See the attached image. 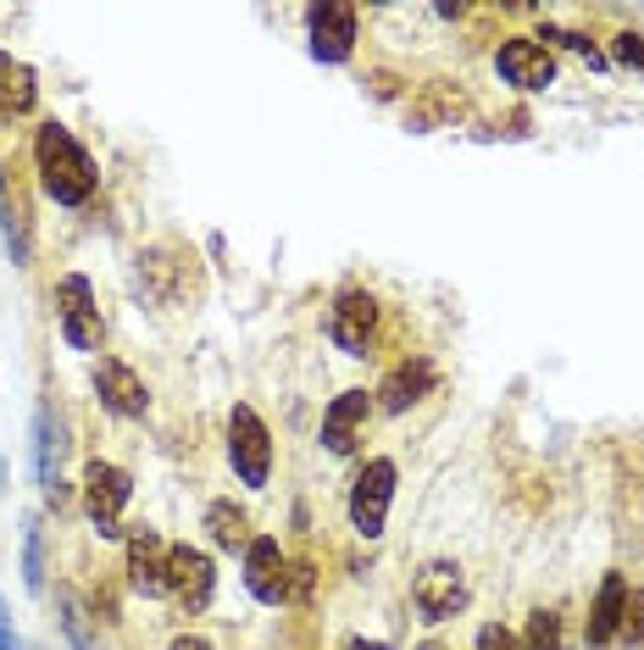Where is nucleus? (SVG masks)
Returning a JSON list of instances; mask_svg holds the SVG:
<instances>
[{
  "label": "nucleus",
  "mask_w": 644,
  "mask_h": 650,
  "mask_svg": "<svg viewBox=\"0 0 644 650\" xmlns=\"http://www.w3.org/2000/svg\"><path fill=\"white\" fill-rule=\"evenodd\" d=\"M0 200H12V189H7V167H0Z\"/></svg>",
  "instance_id": "obj_32"
},
{
  "label": "nucleus",
  "mask_w": 644,
  "mask_h": 650,
  "mask_svg": "<svg viewBox=\"0 0 644 650\" xmlns=\"http://www.w3.org/2000/svg\"><path fill=\"white\" fill-rule=\"evenodd\" d=\"M56 611H62V633H67L73 650H101L95 617H90V606L79 600V589H56Z\"/></svg>",
  "instance_id": "obj_20"
},
{
  "label": "nucleus",
  "mask_w": 644,
  "mask_h": 650,
  "mask_svg": "<svg viewBox=\"0 0 644 650\" xmlns=\"http://www.w3.org/2000/svg\"><path fill=\"white\" fill-rule=\"evenodd\" d=\"M206 534H211V545L228 550V556H233V550L245 556V545L256 539V534H250V512L233 506V501H211V506H206Z\"/></svg>",
  "instance_id": "obj_18"
},
{
  "label": "nucleus",
  "mask_w": 644,
  "mask_h": 650,
  "mask_svg": "<svg viewBox=\"0 0 644 650\" xmlns=\"http://www.w3.org/2000/svg\"><path fill=\"white\" fill-rule=\"evenodd\" d=\"M7 123H12V117H7V112H0V128H7Z\"/></svg>",
  "instance_id": "obj_33"
},
{
  "label": "nucleus",
  "mask_w": 644,
  "mask_h": 650,
  "mask_svg": "<svg viewBox=\"0 0 644 650\" xmlns=\"http://www.w3.org/2000/svg\"><path fill=\"white\" fill-rule=\"evenodd\" d=\"M373 412H378L373 390H345V395H334L329 412H322V451H329V456H356L362 440H367Z\"/></svg>",
  "instance_id": "obj_12"
},
{
  "label": "nucleus",
  "mask_w": 644,
  "mask_h": 650,
  "mask_svg": "<svg viewBox=\"0 0 644 650\" xmlns=\"http://www.w3.org/2000/svg\"><path fill=\"white\" fill-rule=\"evenodd\" d=\"M311 589H316V567L311 561H289V600H311Z\"/></svg>",
  "instance_id": "obj_27"
},
{
  "label": "nucleus",
  "mask_w": 644,
  "mask_h": 650,
  "mask_svg": "<svg viewBox=\"0 0 644 650\" xmlns=\"http://www.w3.org/2000/svg\"><path fill=\"white\" fill-rule=\"evenodd\" d=\"M84 517L95 523V534L101 539H123L128 528H123V512H128V501H134V473L128 467H117V462H106V456H95V462H84Z\"/></svg>",
  "instance_id": "obj_3"
},
{
  "label": "nucleus",
  "mask_w": 644,
  "mask_h": 650,
  "mask_svg": "<svg viewBox=\"0 0 644 650\" xmlns=\"http://www.w3.org/2000/svg\"><path fill=\"white\" fill-rule=\"evenodd\" d=\"M62 451H67L62 423H56L51 406H40V412H34V473H40V489H45V495L62 484Z\"/></svg>",
  "instance_id": "obj_17"
},
{
  "label": "nucleus",
  "mask_w": 644,
  "mask_h": 650,
  "mask_svg": "<svg viewBox=\"0 0 644 650\" xmlns=\"http://www.w3.org/2000/svg\"><path fill=\"white\" fill-rule=\"evenodd\" d=\"M90 384H95V401H101L112 417H123V423H139V417L150 412V390H145V379H139L123 357H95Z\"/></svg>",
  "instance_id": "obj_11"
},
{
  "label": "nucleus",
  "mask_w": 644,
  "mask_h": 650,
  "mask_svg": "<svg viewBox=\"0 0 644 650\" xmlns=\"http://www.w3.org/2000/svg\"><path fill=\"white\" fill-rule=\"evenodd\" d=\"M345 650H395V644H384V639H362V633H356V639H345Z\"/></svg>",
  "instance_id": "obj_31"
},
{
  "label": "nucleus",
  "mask_w": 644,
  "mask_h": 650,
  "mask_svg": "<svg viewBox=\"0 0 644 650\" xmlns=\"http://www.w3.org/2000/svg\"><path fill=\"white\" fill-rule=\"evenodd\" d=\"M434 384H439V373H434L428 357H401V362L384 373V384L373 390V401H378V412L401 417V412H412L423 395H434Z\"/></svg>",
  "instance_id": "obj_14"
},
{
  "label": "nucleus",
  "mask_w": 644,
  "mask_h": 650,
  "mask_svg": "<svg viewBox=\"0 0 644 650\" xmlns=\"http://www.w3.org/2000/svg\"><path fill=\"white\" fill-rule=\"evenodd\" d=\"M0 239H7L12 261L29 267V223H23V206L18 200H0Z\"/></svg>",
  "instance_id": "obj_24"
},
{
  "label": "nucleus",
  "mask_w": 644,
  "mask_h": 650,
  "mask_svg": "<svg viewBox=\"0 0 644 650\" xmlns=\"http://www.w3.org/2000/svg\"><path fill=\"white\" fill-rule=\"evenodd\" d=\"M627 595H633V584H627L622 572H605V578H600V589H594V600H589V622H583L589 650H605V644H616V639H622Z\"/></svg>",
  "instance_id": "obj_16"
},
{
  "label": "nucleus",
  "mask_w": 644,
  "mask_h": 650,
  "mask_svg": "<svg viewBox=\"0 0 644 650\" xmlns=\"http://www.w3.org/2000/svg\"><path fill=\"white\" fill-rule=\"evenodd\" d=\"M478 650H522V639H517L506 622H484V628H478Z\"/></svg>",
  "instance_id": "obj_28"
},
{
  "label": "nucleus",
  "mask_w": 644,
  "mask_h": 650,
  "mask_svg": "<svg viewBox=\"0 0 644 650\" xmlns=\"http://www.w3.org/2000/svg\"><path fill=\"white\" fill-rule=\"evenodd\" d=\"M329 340H334L345 357H356V362L373 357V340H378V300H373L367 289L345 283V289L334 295V306H329Z\"/></svg>",
  "instance_id": "obj_7"
},
{
  "label": "nucleus",
  "mask_w": 644,
  "mask_h": 650,
  "mask_svg": "<svg viewBox=\"0 0 644 650\" xmlns=\"http://www.w3.org/2000/svg\"><path fill=\"white\" fill-rule=\"evenodd\" d=\"M544 40H550V45H561V51H572V56H583L594 73H605V68H611V56H600V45H594L589 34H578V29H550V23H544L539 45H544Z\"/></svg>",
  "instance_id": "obj_22"
},
{
  "label": "nucleus",
  "mask_w": 644,
  "mask_h": 650,
  "mask_svg": "<svg viewBox=\"0 0 644 650\" xmlns=\"http://www.w3.org/2000/svg\"><path fill=\"white\" fill-rule=\"evenodd\" d=\"M34 106H40L34 68L18 62V56H7V62H0V112H7V117H29Z\"/></svg>",
  "instance_id": "obj_19"
},
{
  "label": "nucleus",
  "mask_w": 644,
  "mask_h": 650,
  "mask_svg": "<svg viewBox=\"0 0 644 650\" xmlns=\"http://www.w3.org/2000/svg\"><path fill=\"white\" fill-rule=\"evenodd\" d=\"M34 173H40V189L56 200V206H90L95 189H101V173H95V156L73 140V128H62L56 117L34 128Z\"/></svg>",
  "instance_id": "obj_1"
},
{
  "label": "nucleus",
  "mask_w": 644,
  "mask_h": 650,
  "mask_svg": "<svg viewBox=\"0 0 644 650\" xmlns=\"http://www.w3.org/2000/svg\"><path fill=\"white\" fill-rule=\"evenodd\" d=\"M23 584L29 595H45V523L40 517L23 523Z\"/></svg>",
  "instance_id": "obj_21"
},
{
  "label": "nucleus",
  "mask_w": 644,
  "mask_h": 650,
  "mask_svg": "<svg viewBox=\"0 0 644 650\" xmlns=\"http://www.w3.org/2000/svg\"><path fill=\"white\" fill-rule=\"evenodd\" d=\"M395 484H401V467L395 456H367L351 478V495H345V512H351V528L373 545L384 539L389 528V506H395Z\"/></svg>",
  "instance_id": "obj_2"
},
{
  "label": "nucleus",
  "mask_w": 644,
  "mask_h": 650,
  "mask_svg": "<svg viewBox=\"0 0 644 650\" xmlns=\"http://www.w3.org/2000/svg\"><path fill=\"white\" fill-rule=\"evenodd\" d=\"M305 29H311V56L316 62H351L356 40H362V12L345 7V0H322V7H305Z\"/></svg>",
  "instance_id": "obj_8"
},
{
  "label": "nucleus",
  "mask_w": 644,
  "mask_h": 650,
  "mask_svg": "<svg viewBox=\"0 0 644 650\" xmlns=\"http://www.w3.org/2000/svg\"><path fill=\"white\" fill-rule=\"evenodd\" d=\"M522 650H561V611H550V606H533V611H528Z\"/></svg>",
  "instance_id": "obj_23"
},
{
  "label": "nucleus",
  "mask_w": 644,
  "mask_h": 650,
  "mask_svg": "<svg viewBox=\"0 0 644 650\" xmlns=\"http://www.w3.org/2000/svg\"><path fill=\"white\" fill-rule=\"evenodd\" d=\"M622 644H644V589L627 595V611H622Z\"/></svg>",
  "instance_id": "obj_26"
},
{
  "label": "nucleus",
  "mask_w": 644,
  "mask_h": 650,
  "mask_svg": "<svg viewBox=\"0 0 644 650\" xmlns=\"http://www.w3.org/2000/svg\"><path fill=\"white\" fill-rule=\"evenodd\" d=\"M0 650H23V639L12 633V617H7V600H0Z\"/></svg>",
  "instance_id": "obj_30"
},
{
  "label": "nucleus",
  "mask_w": 644,
  "mask_h": 650,
  "mask_svg": "<svg viewBox=\"0 0 644 650\" xmlns=\"http://www.w3.org/2000/svg\"><path fill=\"white\" fill-rule=\"evenodd\" d=\"M167 595H173L189 617H200V611L211 606L217 572H211V556H206L200 545H189V539L167 545Z\"/></svg>",
  "instance_id": "obj_10"
},
{
  "label": "nucleus",
  "mask_w": 644,
  "mask_h": 650,
  "mask_svg": "<svg viewBox=\"0 0 644 650\" xmlns=\"http://www.w3.org/2000/svg\"><path fill=\"white\" fill-rule=\"evenodd\" d=\"M228 467L245 489H267L272 478V429L261 423L250 401H233L228 412Z\"/></svg>",
  "instance_id": "obj_4"
},
{
  "label": "nucleus",
  "mask_w": 644,
  "mask_h": 650,
  "mask_svg": "<svg viewBox=\"0 0 644 650\" xmlns=\"http://www.w3.org/2000/svg\"><path fill=\"white\" fill-rule=\"evenodd\" d=\"M495 73H500L511 90L539 95V90L555 84V56H550V45H539L533 34H506V40L495 45Z\"/></svg>",
  "instance_id": "obj_9"
},
{
  "label": "nucleus",
  "mask_w": 644,
  "mask_h": 650,
  "mask_svg": "<svg viewBox=\"0 0 644 650\" xmlns=\"http://www.w3.org/2000/svg\"><path fill=\"white\" fill-rule=\"evenodd\" d=\"M51 300H56V329H62L67 351L95 357L101 340H106V322H101V306H95V283L84 272H62L56 289H51Z\"/></svg>",
  "instance_id": "obj_5"
},
{
  "label": "nucleus",
  "mask_w": 644,
  "mask_h": 650,
  "mask_svg": "<svg viewBox=\"0 0 644 650\" xmlns=\"http://www.w3.org/2000/svg\"><path fill=\"white\" fill-rule=\"evenodd\" d=\"M167 650H217V644H211L206 633H189V628H184V633H173V644H167Z\"/></svg>",
  "instance_id": "obj_29"
},
{
  "label": "nucleus",
  "mask_w": 644,
  "mask_h": 650,
  "mask_svg": "<svg viewBox=\"0 0 644 650\" xmlns=\"http://www.w3.org/2000/svg\"><path fill=\"white\" fill-rule=\"evenodd\" d=\"M611 62L644 79V34H633V29H622V34H611Z\"/></svg>",
  "instance_id": "obj_25"
},
{
  "label": "nucleus",
  "mask_w": 644,
  "mask_h": 650,
  "mask_svg": "<svg viewBox=\"0 0 644 650\" xmlns=\"http://www.w3.org/2000/svg\"><path fill=\"white\" fill-rule=\"evenodd\" d=\"M128 589L145 600L167 595V539L156 528H128Z\"/></svg>",
  "instance_id": "obj_15"
},
{
  "label": "nucleus",
  "mask_w": 644,
  "mask_h": 650,
  "mask_svg": "<svg viewBox=\"0 0 644 650\" xmlns=\"http://www.w3.org/2000/svg\"><path fill=\"white\" fill-rule=\"evenodd\" d=\"M467 600H472V589H467V572H461L456 561H423V567H417V578H412V606H417V617H423L428 628H439V622H450L456 611H467Z\"/></svg>",
  "instance_id": "obj_6"
},
{
  "label": "nucleus",
  "mask_w": 644,
  "mask_h": 650,
  "mask_svg": "<svg viewBox=\"0 0 644 650\" xmlns=\"http://www.w3.org/2000/svg\"><path fill=\"white\" fill-rule=\"evenodd\" d=\"M245 589L261 606H283L289 600V556H283L278 534H256L245 545Z\"/></svg>",
  "instance_id": "obj_13"
}]
</instances>
